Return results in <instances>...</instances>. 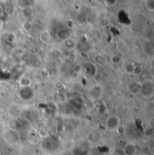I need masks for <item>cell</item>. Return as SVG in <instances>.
<instances>
[{
    "mask_svg": "<svg viewBox=\"0 0 154 155\" xmlns=\"http://www.w3.org/2000/svg\"><path fill=\"white\" fill-rule=\"evenodd\" d=\"M141 95L144 98H151L154 95V82L151 79H146L143 82H141Z\"/></svg>",
    "mask_w": 154,
    "mask_h": 155,
    "instance_id": "6da1fadb",
    "label": "cell"
},
{
    "mask_svg": "<svg viewBox=\"0 0 154 155\" xmlns=\"http://www.w3.org/2000/svg\"><path fill=\"white\" fill-rule=\"evenodd\" d=\"M120 124H121L120 117L116 114H110L106 120V127L110 132H115Z\"/></svg>",
    "mask_w": 154,
    "mask_h": 155,
    "instance_id": "7a4b0ae2",
    "label": "cell"
},
{
    "mask_svg": "<svg viewBox=\"0 0 154 155\" xmlns=\"http://www.w3.org/2000/svg\"><path fill=\"white\" fill-rule=\"evenodd\" d=\"M127 91L133 96H136L139 95L141 93V84L139 81H136V80H133V81H131L127 84Z\"/></svg>",
    "mask_w": 154,
    "mask_h": 155,
    "instance_id": "3957f363",
    "label": "cell"
},
{
    "mask_svg": "<svg viewBox=\"0 0 154 155\" xmlns=\"http://www.w3.org/2000/svg\"><path fill=\"white\" fill-rule=\"evenodd\" d=\"M3 137L5 141H7L8 143H15L19 139V135L18 134L15 132L14 130H8V131H5Z\"/></svg>",
    "mask_w": 154,
    "mask_h": 155,
    "instance_id": "277c9868",
    "label": "cell"
},
{
    "mask_svg": "<svg viewBox=\"0 0 154 155\" xmlns=\"http://www.w3.org/2000/svg\"><path fill=\"white\" fill-rule=\"evenodd\" d=\"M123 155H135V153L137 152L135 143H133V142L126 143V145H125L123 149Z\"/></svg>",
    "mask_w": 154,
    "mask_h": 155,
    "instance_id": "5b68a950",
    "label": "cell"
},
{
    "mask_svg": "<svg viewBox=\"0 0 154 155\" xmlns=\"http://www.w3.org/2000/svg\"><path fill=\"white\" fill-rule=\"evenodd\" d=\"M135 64L132 61H128L126 63H124V65L123 67V71L128 74V75H133V69H134Z\"/></svg>",
    "mask_w": 154,
    "mask_h": 155,
    "instance_id": "8992f818",
    "label": "cell"
},
{
    "mask_svg": "<svg viewBox=\"0 0 154 155\" xmlns=\"http://www.w3.org/2000/svg\"><path fill=\"white\" fill-rule=\"evenodd\" d=\"M63 45H64V47L68 50V51H72L75 49L76 47V42L74 41L73 39L71 38H68L66 40H64L63 41Z\"/></svg>",
    "mask_w": 154,
    "mask_h": 155,
    "instance_id": "52a82bcc",
    "label": "cell"
},
{
    "mask_svg": "<svg viewBox=\"0 0 154 155\" xmlns=\"http://www.w3.org/2000/svg\"><path fill=\"white\" fill-rule=\"evenodd\" d=\"M39 38H40V41L42 43H47L50 40V33L48 30H43L42 32H41V33H40Z\"/></svg>",
    "mask_w": 154,
    "mask_h": 155,
    "instance_id": "ba28073f",
    "label": "cell"
},
{
    "mask_svg": "<svg viewBox=\"0 0 154 155\" xmlns=\"http://www.w3.org/2000/svg\"><path fill=\"white\" fill-rule=\"evenodd\" d=\"M32 79L28 77H23L19 80V84L23 88H30L32 86Z\"/></svg>",
    "mask_w": 154,
    "mask_h": 155,
    "instance_id": "9c48e42d",
    "label": "cell"
},
{
    "mask_svg": "<svg viewBox=\"0 0 154 155\" xmlns=\"http://www.w3.org/2000/svg\"><path fill=\"white\" fill-rule=\"evenodd\" d=\"M58 38L60 39V40H66V39H68V38H70V31L68 30H67V29H63V30H60L59 32H58Z\"/></svg>",
    "mask_w": 154,
    "mask_h": 155,
    "instance_id": "30bf717a",
    "label": "cell"
},
{
    "mask_svg": "<svg viewBox=\"0 0 154 155\" xmlns=\"http://www.w3.org/2000/svg\"><path fill=\"white\" fill-rule=\"evenodd\" d=\"M67 59H68V61H70V62H74V61H77V59H78V53L75 51V50L70 51V53H68V54L67 56Z\"/></svg>",
    "mask_w": 154,
    "mask_h": 155,
    "instance_id": "8fae6325",
    "label": "cell"
},
{
    "mask_svg": "<svg viewBox=\"0 0 154 155\" xmlns=\"http://www.w3.org/2000/svg\"><path fill=\"white\" fill-rule=\"evenodd\" d=\"M142 72H143V67H142V65L137 64V65L134 66L133 72V74L134 76H140L142 74Z\"/></svg>",
    "mask_w": 154,
    "mask_h": 155,
    "instance_id": "7c38bea8",
    "label": "cell"
},
{
    "mask_svg": "<svg viewBox=\"0 0 154 155\" xmlns=\"http://www.w3.org/2000/svg\"><path fill=\"white\" fill-rule=\"evenodd\" d=\"M94 60L96 63H98L100 65H105L106 63V59L103 55H96Z\"/></svg>",
    "mask_w": 154,
    "mask_h": 155,
    "instance_id": "4fadbf2b",
    "label": "cell"
},
{
    "mask_svg": "<svg viewBox=\"0 0 154 155\" xmlns=\"http://www.w3.org/2000/svg\"><path fill=\"white\" fill-rule=\"evenodd\" d=\"M23 15H24V16L26 17V18H30L33 15V10L31 9L30 7L23 8Z\"/></svg>",
    "mask_w": 154,
    "mask_h": 155,
    "instance_id": "5bb4252c",
    "label": "cell"
},
{
    "mask_svg": "<svg viewBox=\"0 0 154 155\" xmlns=\"http://www.w3.org/2000/svg\"><path fill=\"white\" fill-rule=\"evenodd\" d=\"M32 28H33V24L30 21H25L24 24H23V29H24L25 32L31 31Z\"/></svg>",
    "mask_w": 154,
    "mask_h": 155,
    "instance_id": "9a60e30c",
    "label": "cell"
},
{
    "mask_svg": "<svg viewBox=\"0 0 154 155\" xmlns=\"http://www.w3.org/2000/svg\"><path fill=\"white\" fill-rule=\"evenodd\" d=\"M116 132L119 135H123L125 133H126V127H125V126L123 125V124H120L118 127L116 128Z\"/></svg>",
    "mask_w": 154,
    "mask_h": 155,
    "instance_id": "2e32d148",
    "label": "cell"
},
{
    "mask_svg": "<svg viewBox=\"0 0 154 155\" xmlns=\"http://www.w3.org/2000/svg\"><path fill=\"white\" fill-rule=\"evenodd\" d=\"M146 7L149 11H153V9H154V1L153 0H147L146 1Z\"/></svg>",
    "mask_w": 154,
    "mask_h": 155,
    "instance_id": "e0dca14e",
    "label": "cell"
},
{
    "mask_svg": "<svg viewBox=\"0 0 154 155\" xmlns=\"http://www.w3.org/2000/svg\"><path fill=\"white\" fill-rule=\"evenodd\" d=\"M51 56H52L53 59H59L61 57V53L58 50H53L51 51Z\"/></svg>",
    "mask_w": 154,
    "mask_h": 155,
    "instance_id": "ac0fdd59",
    "label": "cell"
},
{
    "mask_svg": "<svg viewBox=\"0 0 154 155\" xmlns=\"http://www.w3.org/2000/svg\"><path fill=\"white\" fill-rule=\"evenodd\" d=\"M113 155H123V152L122 148H116Z\"/></svg>",
    "mask_w": 154,
    "mask_h": 155,
    "instance_id": "d6986e66",
    "label": "cell"
},
{
    "mask_svg": "<svg viewBox=\"0 0 154 155\" xmlns=\"http://www.w3.org/2000/svg\"><path fill=\"white\" fill-rule=\"evenodd\" d=\"M101 25H104V26H106L109 25V20H108L107 18H103L101 20Z\"/></svg>",
    "mask_w": 154,
    "mask_h": 155,
    "instance_id": "ffe728a7",
    "label": "cell"
},
{
    "mask_svg": "<svg viewBox=\"0 0 154 155\" xmlns=\"http://www.w3.org/2000/svg\"><path fill=\"white\" fill-rule=\"evenodd\" d=\"M121 61V59L118 58V57H116V56H114L112 58V61L114 63H118V61Z\"/></svg>",
    "mask_w": 154,
    "mask_h": 155,
    "instance_id": "44dd1931",
    "label": "cell"
},
{
    "mask_svg": "<svg viewBox=\"0 0 154 155\" xmlns=\"http://www.w3.org/2000/svg\"><path fill=\"white\" fill-rule=\"evenodd\" d=\"M68 27H70V28H71V27L73 26V21L70 20V21H68Z\"/></svg>",
    "mask_w": 154,
    "mask_h": 155,
    "instance_id": "7402d4cb",
    "label": "cell"
},
{
    "mask_svg": "<svg viewBox=\"0 0 154 155\" xmlns=\"http://www.w3.org/2000/svg\"><path fill=\"white\" fill-rule=\"evenodd\" d=\"M22 155H30L29 153H28V152H25V153H23Z\"/></svg>",
    "mask_w": 154,
    "mask_h": 155,
    "instance_id": "603a6c76",
    "label": "cell"
},
{
    "mask_svg": "<svg viewBox=\"0 0 154 155\" xmlns=\"http://www.w3.org/2000/svg\"><path fill=\"white\" fill-rule=\"evenodd\" d=\"M0 155H3V152H2V151L0 150Z\"/></svg>",
    "mask_w": 154,
    "mask_h": 155,
    "instance_id": "cb8c5ba5",
    "label": "cell"
}]
</instances>
